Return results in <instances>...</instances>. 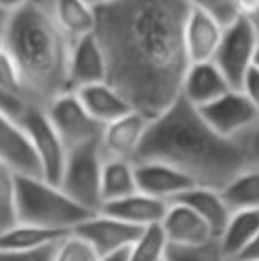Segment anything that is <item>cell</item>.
Segmentation results:
<instances>
[{"mask_svg": "<svg viewBox=\"0 0 259 261\" xmlns=\"http://www.w3.org/2000/svg\"><path fill=\"white\" fill-rule=\"evenodd\" d=\"M188 9V0H112L96 7L94 36L107 62V82L148 119L181 96L190 64Z\"/></svg>", "mask_w": 259, "mask_h": 261, "instance_id": "cell-1", "label": "cell"}, {"mask_svg": "<svg viewBox=\"0 0 259 261\" xmlns=\"http://www.w3.org/2000/svg\"><path fill=\"white\" fill-rule=\"evenodd\" d=\"M138 160L169 164L185 172L195 185L218 190L250 167L242 142L213 130L200 110L183 96L149 119L133 158V162Z\"/></svg>", "mask_w": 259, "mask_h": 261, "instance_id": "cell-2", "label": "cell"}, {"mask_svg": "<svg viewBox=\"0 0 259 261\" xmlns=\"http://www.w3.org/2000/svg\"><path fill=\"white\" fill-rule=\"evenodd\" d=\"M6 52L20 68L31 105L45 107L68 89L71 41L55 23L45 0H32L2 21Z\"/></svg>", "mask_w": 259, "mask_h": 261, "instance_id": "cell-3", "label": "cell"}, {"mask_svg": "<svg viewBox=\"0 0 259 261\" xmlns=\"http://www.w3.org/2000/svg\"><path fill=\"white\" fill-rule=\"evenodd\" d=\"M14 212L16 222L36 224L63 233H71L94 213L69 197L57 183L25 174H16Z\"/></svg>", "mask_w": 259, "mask_h": 261, "instance_id": "cell-4", "label": "cell"}, {"mask_svg": "<svg viewBox=\"0 0 259 261\" xmlns=\"http://www.w3.org/2000/svg\"><path fill=\"white\" fill-rule=\"evenodd\" d=\"M105 156L100 141L85 142L68 149L59 187L82 206L98 212L101 208V172Z\"/></svg>", "mask_w": 259, "mask_h": 261, "instance_id": "cell-5", "label": "cell"}, {"mask_svg": "<svg viewBox=\"0 0 259 261\" xmlns=\"http://www.w3.org/2000/svg\"><path fill=\"white\" fill-rule=\"evenodd\" d=\"M257 45L259 41L245 16L235 18L224 27L213 62L220 68L233 89H240L247 73L252 69Z\"/></svg>", "mask_w": 259, "mask_h": 261, "instance_id": "cell-6", "label": "cell"}, {"mask_svg": "<svg viewBox=\"0 0 259 261\" xmlns=\"http://www.w3.org/2000/svg\"><path fill=\"white\" fill-rule=\"evenodd\" d=\"M43 109L68 149L101 139L103 124L91 116L75 91L57 94Z\"/></svg>", "mask_w": 259, "mask_h": 261, "instance_id": "cell-7", "label": "cell"}, {"mask_svg": "<svg viewBox=\"0 0 259 261\" xmlns=\"http://www.w3.org/2000/svg\"><path fill=\"white\" fill-rule=\"evenodd\" d=\"M20 123L32 142V148L41 165L43 178L59 185L66 156H68V148L61 135L57 134L50 117L46 116L45 109L39 105H28L23 116L20 117Z\"/></svg>", "mask_w": 259, "mask_h": 261, "instance_id": "cell-8", "label": "cell"}, {"mask_svg": "<svg viewBox=\"0 0 259 261\" xmlns=\"http://www.w3.org/2000/svg\"><path fill=\"white\" fill-rule=\"evenodd\" d=\"M142 229L144 227H137L98 210L91 217H87L82 224H78L73 229V233L89 242L91 247L100 254V258H108V256L128 251V247L140 234Z\"/></svg>", "mask_w": 259, "mask_h": 261, "instance_id": "cell-9", "label": "cell"}, {"mask_svg": "<svg viewBox=\"0 0 259 261\" xmlns=\"http://www.w3.org/2000/svg\"><path fill=\"white\" fill-rule=\"evenodd\" d=\"M199 110L213 130L231 139H240L259 121L257 110L242 89H229Z\"/></svg>", "mask_w": 259, "mask_h": 261, "instance_id": "cell-10", "label": "cell"}, {"mask_svg": "<svg viewBox=\"0 0 259 261\" xmlns=\"http://www.w3.org/2000/svg\"><path fill=\"white\" fill-rule=\"evenodd\" d=\"M160 226L165 233L169 247L195 249L217 240L206 220L200 219L194 210L181 201L169 203Z\"/></svg>", "mask_w": 259, "mask_h": 261, "instance_id": "cell-11", "label": "cell"}, {"mask_svg": "<svg viewBox=\"0 0 259 261\" xmlns=\"http://www.w3.org/2000/svg\"><path fill=\"white\" fill-rule=\"evenodd\" d=\"M0 162L14 174L41 176V165L25 128L18 119L0 110Z\"/></svg>", "mask_w": 259, "mask_h": 261, "instance_id": "cell-12", "label": "cell"}, {"mask_svg": "<svg viewBox=\"0 0 259 261\" xmlns=\"http://www.w3.org/2000/svg\"><path fill=\"white\" fill-rule=\"evenodd\" d=\"M135 164V178L137 189L149 196H155L163 201H176L187 190L195 187V183L185 172L163 162L138 160Z\"/></svg>", "mask_w": 259, "mask_h": 261, "instance_id": "cell-13", "label": "cell"}, {"mask_svg": "<svg viewBox=\"0 0 259 261\" xmlns=\"http://www.w3.org/2000/svg\"><path fill=\"white\" fill-rule=\"evenodd\" d=\"M148 124L149 119L137 110H130L125 116L105 124L100 139L103 156L133 162L148 130Z\"/></svg>", "mask_w": 259, "mask_h": 261, "instance_id": "cell-14", "label": "cell"}, {"mask_svg": "<svg viewBox=\"0 0 259 261\" xmlns=\"http://www.w3.org/2000/svg\"><path fill=\"white\" fill-rule=\"evenodd\" d=\"M107 82V62L96 36L87 34L71 43L68 61V89Z\"/></svg>", "mask_w": 259, "mask_h": 261, "instance_id": "cell-15", "label": "cell"}, {"mask_svg": "<svg viewBox=\"0 0 259 261\" xmlns=\"http://www.w3.org/2000/svg\"><path fill=\"white\" fill-rule=\"evenodd\" d=\"M224 23L200 7L190 6L185 21V48L190 62L213 61L220 45Z\"/></svg>", "mask_w": 259, "mask_h": 261, "instance_id": "cell-16", "label": "cell"}, {"mask_svg": "<svg viewBox=\"0 0 259 261\" xmlns=\"http://www.w3.org/2000/svg\"><path fill=\"white\" fill-rule=\"evenodd\" d=\"M229 89L233 87L229 86L220 68L213 61H200L188 64L181 86V96L200 109L227 93Z\"/></svg>", "mask_w": 259, "mask_h": 261, "instance_id": "cell-17", "label": "cell"}, {"mask_svg": "<svg viewBox=\"0 0 259 261\" xmlns=\"http://www.w3.org/2000/svg\"><path fill=\"white\" fill-rule=\"evenodd\" d=\"M167 208H169V201L158 199V197L137 190L126 197L103 204L101 212L137 227H148L162 222Z\"/></svg>", "mask_w": 259, "mask_h": 261, "instance_id": "cell-18", "label": "cell"}, {"mask_svg": "<svg viewBox=\"0 0 259 261\" xmlns=\"http://www.w3.org/2000/svg\"><path fill=\"white\" fill-rule=\"evenodd\" d=\"M55 23L69 41L93 34L96 27V7L87 0H45Z\"/></svg>", "mask_w": 259, "mask_h": 261, "instance_id": "cell-19", "label": "cell"}, {"mask_svg": "<svg viewBox=\"0 0 259 261\" xmlns=\"http://www.w3.org/2000/svg\"><path fill=\"white\" fill-rule=\"evenodd\" d=\"M75 93L78 94L80 101L89 110L91 116L103 126L116 121L118 117L125 116L130 110H133L126 101V98L108 82L83 86L80 89H76Z\"/></svg>", "mask_w": 259, "mask_h": 261, "instance_id": "cell-20", "label": "cell"}, {"mask_svg": "<svg viewBox=\"0 0 259 261\" xmlns=\"http://www.w3.org/2000/svg\"><path fill=\"white\" fill-rule=\"evenodd\" d=\"M176 201H181L187 206H190L200 219L206 220V224L211 227L217 238L220 237L229 217H231V210L218 189L195 185L190 190H187L183 196L178 197Z\"/></svg>", "mask_w": 259, "mask_h": 261, "instance_id": "cell-21", "label": "cell"}, {"mask_svg": "<svg viewBox=\"0 0 259 261\" xmlns=\"http://www.w3.org/2000/svg\"><path fill=\"white\" fill-rule=\"evenodd\" d=\"M259 233V208L236 210L231 212L227 224L217 238L222 252L227 259H233L256 238Z\"/></svg>", "mask_w": 259, "mask_h": 261, "instance_id": "cell-22", "label": "cell"}, {"mask_svg": "<svg viewBox=\"0 0 259 261\" xmlns=\"http://www.w3.org/2000/svg\"><path fill=\"white\" fill-rule=\"evenodd\" d=\"M137 190L133 162L123 158H105L101 172V206L130 196Z\"/></svg>", "mask_w": 259, "mask_h": 261, "instance_id": "cell-23", "label": "cell"}, {"mask_svg": "<svg viewBox=\"0 0 259 261\" xmlns=\"http://www.w3.org/2000/svg\"><path fill=\"white\" fill-rule=\"evenodd\" d=\"M66 234L68 233L36 226V224L14 222L13 226H9L0 233V247L32 251V249H41L46 245L57 244Z\"/></svg>", "mask_w": 259, "mask_h": 261, "instance_id": "cell-24", "label": "cell"}, {"mask_svg": "<svg viewBox=\"0 0 259 261\" xmlns=\"http://www.w3.org/2000/svg\"><path fill=\"white\" fill-rule=\"evenodd\" d=\"M231 212L259 208V167H247L220 189Z\"/></svg>", "mask_w": 259, "mask_h": 261, "instance_id": "cell-25", "label": "cell"}, {"mask_svg": "<svg viewBox=\"0 0 259 261\" xmlns=\"http://www.w3.org/2000/svg\"><path fill=\"white\" fill-rule=\"evenodd\" d=\"M169 242L162 226H148L140 231L126 251V261H162L167 258Z\"/></svg>", "mask_w": 259, "mask_h": 261, "instance_id": "cell-26", "label": "cell"}, {"mask_svg": "<svg viewBox=\"0 0 259 261\" xmlns=\"http://www.w3.org/2000/svg\"><path fill=\"white\" fill-rule=\"evenodd\" d=\"M96 251L76 233H68L55 245L52 261H101Z\"/></svg>", "mask_w": 259, "mask_h": 261, "instance_id": "cell-27", "label": "cell"}, {"mask_svg": "<svg viewBox=\"0 0 259 261\" xmlns=\"http://www.w3.org/2000/svg\"><path fill=\"white\" fill-rule=\"evenodd\" d=\"M14 187H16V174L0 162V233L16 222Z\"/></svg>", "mask_w": 259, "mask_h": 261, "instance_id": "cell-28", "label": "cell"}, {"mask_svg": "<svg viewBox=\"0 0 259 261\" xmlns=\"http://www.w3.org/2000/svg\"><path fill=\"white\" fill-rule=\"evenodd\" d=\"M0 87H2L6 93L13 94V96L20 98V100L28 103L27 87H25V80H23V76H21V71L16 66V62L13 61V57H11L6 50L0 54Z\"/></svg>", "mask_w": 259, "mask_h": 261, "instance_id": "cell-29", "label": "cell"}, {"mask_svg": "<svg viewBox=\"0 0 259 261\" xmlns=\"http://www.w3.org/2000/svg\"><path fill=\"white\" fill-rule=\"evenodd\" d=\"M169 258L172 261H229L217 240L195 249L169 247Z\"/></svg>", "mask_w": 259, "mask_h": 261, "instance_id": "cell-30", "label": "cell"}, {"mask_svg": "<svg viewBox=\"0 0 259 261\" xmlns=\"http://www.w3.org/2000/svg\"><path fill=\"white\" fill-rule=\"evenodd\" d=\"M188 2H190V6L200 7V9L213 14V16L224 25L231 23L235 18L240 16L235 4L229 2V0H188Z\"/></svg>", "mask_w": 259, "mask_h": 261, "instance_id": "cell-31", "label": "cell"}, {"mask_svg": "<svg viewBox=\"0 0 259 261\" xmlns=\"http://www.w3.org/2000/svg\"><path fill=\"white\" fill-rule=\"evenodd\" d=\"M55 245H46L41 249L32 251H18V249H4L0 247V261H52Z\"/></svg>", "mask_w": 259, "mask_h": 261, "instance_id": "cell-32", "label": "cell"}, {"mask_svg": "<svg viewBox=\"0 0 259 261\" xmlns=\"http://www.w3.org/2000/svg\"><path fill=\"white\" fill-rule=\"evenodd\" d=\"M242 142L250 167H259V121L238 139Z\"/></svg>", "mask_w": 259, "mask_h": 261, "instance_id": "cell-33", "label": "cell"}, {"mask_svg": "<svg viewBox=\"0 0 259 261\" xmlns=\"http://www.w3.org/2000/svg\"><path fill=\"white\" fill-rule=\"evenodd\" d=\"M28 103L23 100H20V98L13 96V94L6 93V91L0 87V110L6 114H9V116H13L14 119L20 121V117L23 116V112L27 110Z\"/></svg>", "mask_w": 259, "mask_h": 261, "instance_id": "cell-34", "label": "cell"}, {"mask_svg": "<svg viewBox=\"0 0 259 261\" xmlns=\"http://www.w3.org/2000/svg\"><path fill=\"white\" fill-rule=\"evenodd\" d=\"M240 89L245 93V96L249 98L250 103L254 105V109H256L259 114V71L257 69L252 68L249 73H247L245 80H243Z\"/></svg>", "mask_w": 259, "mask_h": 261, "instance_id": "cell-35", "label": "cell"}, {"mask_svg": "<svg viewBox=\"0 0 259 261\" xmlns=\"http://www.w3.org/2000/svg\"><path fill=\"white\" fill-rule=\"evenodd\" d=\"M233 259H250V261H259V233L256 234V238H254L252 242H250L249 245H247L245 249H243L242 252H240L236 258Z\"/></svg>", "mask_w": 259, "mask_h": 261, "instance_id": "cell-36", "label": "cell"}, {"mask_svg": "<svg viewBox=\"0 0 259 261\" xmlns=\"http://www.w3.org/2000/svg\"><path fill=\"white\" fill-rule=\"evenodd\" d=\"M28 2H32V0H0V13L7 16V14L18 11L20 7L27 6Z\"/></svg>", "mask_w": 259, "mask_h": 261, "instance_id": "cell-37", "label": "cell"}, {"mask_svg": "<svg viewBox=\"0 0 259 261\" xmlns=\"http://www.w3.org/2000/svg\"><path fill=\"white\" fill-rule=\"evenodd\" d=\"M235 6L240 16H247V14H250L254 9H257L259 0H235Z\"/></svg>", "mask_w": 259, "mask_h": 261, "instance_id": "cell-38", "label": "cell"}, {"mask_svg": "<svg viewBox=\"0 0 259 261\" xmlns=\"http://www.w3.org/2000/svg\"><path fill=\"white\" fill-rule=\"evenodd\" d=\"M245 18H247V21H249L250 27H252L254 34H256V38L259 41V7H257V9H254L250 14H247Z\"/></svg>", "mask_w": 259, "mask_h": 261, "instance_id": "cell-39", "label": "cell"}, {"mask_svg": "<svg viewBox=\"0 0 259 261\" xmlns=\"http://www.w3.org/2000/svg\"><path fill=\"white\" fill-rule=\"evenodd\" d=\"M101 261H126V251L119 252V254H114V256H108V258H103Z\"/></svg>", "mask_w": 259, "mask_h": 261, "instance_id": "cell-40", "label": "cell"}, {"mask_svg": "<svg viewBox=\"0 0 259 261\" xmlns=\"http://www.w3.org/2000/svg\"><path fill=\"white\" fill-rule=\"evenodd\" d=\"M87 2H89L91 6H94V7H100V6H105V4L112 2V0H87Z\"/></svg>", "mask_w": 259, "mask_h": 261, "instance_id": "cell-41", "label": "cell"}, {"mask_svg": "<svg viewBox=\"0 0 259 261\" xmlns=\"http://www.w3.org/2000/svg\"><path fill=\"white\" fill-rule=\"evenodd\" d=\"M4 21V20H2ZM2 21H0V54L6 50V43H4V31H2Z\"/></svg>", "mask_w": 259, "mask_h": 261, "instance_id": "cell-42", "label": "cell"}, {"mask_svg": "<svg viewBox=\"0 0 259 261\" xmlns=\"http://www.w3.org/2000/svg\"><path fill=\"white\" fill-rule=\"evenodd\" d=\"M252 68H254V69H257V71H259V45H257L256 55H254V62H252Z\"/></svg>", "mask_w": 259, "mask_h": 261, "instance_id": "cell-43", "label": "cell"}, {"mask_svg": "<svg viewBox=\"0 0 259 261\" xmlns=\"http://www.w3.org/2000/svg\"><path fill=\"white\" fill-rule=\"evenodd\" d=\"M162 261H172V259H170V258H169V252H167V258H163Z\"/></svg>", "mask_w": 259, "mask_h": 261, "instance_id": "cell-44", "label": "cell"}, {"mask_svg": "<svg viewBox=\"0 0 259 261\" xmlns=\"http://www.w3.org/2000/svg\"><path fill=\"white\" fill-rule=\"evenodd\" d=\"M229 261H250V259H229Z\"/></svg>", "mask_w": 259, "mask_h": 261, "instance_id": "cell-45", "label": "cell"}, {"mask_svg": "<svg viewBox=\"0 0 259 261\" xmlns=\"http://www.w3.org/2000/svg\"><path fill=\"white\" fill-rule=\"evenodd\" d=\"M4 18H6V16H4V14H2V13H0V21H2V20H4Z\"/></svg>", "mask_w": 259, "mask_h": 261, "instance_id": "cell-46", "label": "cell"}]
</instances>
